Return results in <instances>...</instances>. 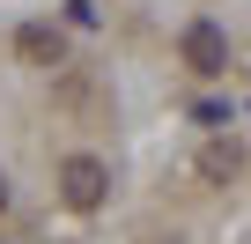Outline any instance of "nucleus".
<instances>
[{
    "label": "nucleus",
    "mask_w": 251,
    "mask_h": 244,
    "mask_svg": "<svg viewBox=\"0 0 251 244\" xmlns=\"http://www.w3.org/2000/svg\"><path fill=\"white\" fill-rule=\"evenodd\" d=\"M103 192H111V170H103L96 156H67V163H59V200H67V207L89 215V207H103Z\"/></svg>",
    "instance_id": "obj_1"
},
{
    "label": "nucleus",
    "mask_w": 251,
    "mask_h": 244,
    "mask_svg": "<svg viewBox=\"0 0 251 244\" xmlns=\"http://www.w3.org/2000/svg\"><path fill=\"white\" fill-rule=\"evenodd\" d=\"M185 67H192V74H222V67H229V37H222L214 23H192V30H185Z\"/></svg>",
    "instance_id": "obj_2"
},
{
    "label": "nucleus",
    "mask_w": 251,
    "mask_h": 244,
    "mask_svg": "<svg viewBox=\"0 0 251 244\" xmlns=\"http://www.w3.org/2000/svg\"><path fill=\"white\" fill-rule=\"evenodd\" d=\"M15 52H23V67H59V59H67V37H59L52 23H23V30H15Z\"/></svg>",
    "instance_id": "obj_3"
},
{
    "label": "nucleus",
    "mask_w": 251,
    "mask_h": 244,
    "mask_svg": "<svg viewBox=\"0 0 251 244\" xmlns=\"http://www.w3.org/2000/svg\"><path fill=\"white\" fill-rule=\"evenodd\" d=\"M236 163H244V148H236V141H207V148H200V178H207V185H229V178H236Z\"/></svg>",
    "instance_id": "obj_4"
},
{
    "label": "nucleus",
    "mask_w": 251,
    "mask_h": 244,
    "mask_svg": "<svg viewBox=\"0 0 251 244\" xmlns=\"http://www.w3.org/2000/svg\"><path fill=\"white\" fill-rule=\"evenodd\" d=\"M0 207H8V178H0Z\"/></svg>",
    "instance_id": "obj_5"
}]
</instances>
